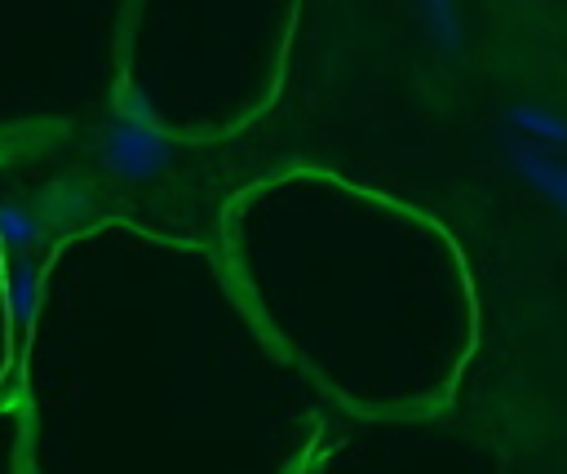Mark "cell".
<instances>
[{"instance_id": "obj_1", "label": "cell", "mask_w": 567, "mask_h": 474, "mask_svg": "<svg viewBox=\"0 0 567 474\" xmlns=\"http://www.w3.org/2000/svg\"><path fill=\"white\" fill-rule=\"evenodd\" d=\"M509 146V168L532 186V190H540L563 217H567V159H554L549 151H540L536 142H527V137H509L505 142Z\"/></svg>"}, {"instance_id": "obj_2", "label": "cell", "mask_w": 567, "mask_h": 474, "mask_svg": "<svg viewBox=\"0 0 567 474\" xmlns=\"http://www.w3.org/2000/svg\"><path fill=\"white\" fill-rule=\"evenodd\" d=\"M509 124L518 137H527L536 146H567V115H558L554 106L518 102V106H509Z\"/></svg>"}, {"instance_id": "obj_3", "label": "cell", "mask_w": 567, "mask_h": 474, "mask_svg": "<svg viewBox=\"0 0 567 474\" xmlns=\"http://www.w3.org/2000/svg\"><path fill=\"white\" fill-rule=\"evenodd\" d=\"M0 474H27L22 461V421H18V403L4 390L0 394Z\"/></svg>"}, {"instance_id": "obj_4", "label": "cell", "mask_w": 567, "mask_h": 474, "mask_svg": "<svg viewBox=\"0 0 567 474\" xmlns=\"http://www.w3.org/2000/svg\"><path fill=\"white\" fill-rule=\"evenodd\" d=\"M416 4H421V18H425V31H430L443 49H456V44H461L456 4H452V0H416Z\"/></svg>"}]
</instances>
